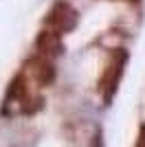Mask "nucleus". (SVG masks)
Listing matches in <instances>:
<instances>
[]
</instances>
